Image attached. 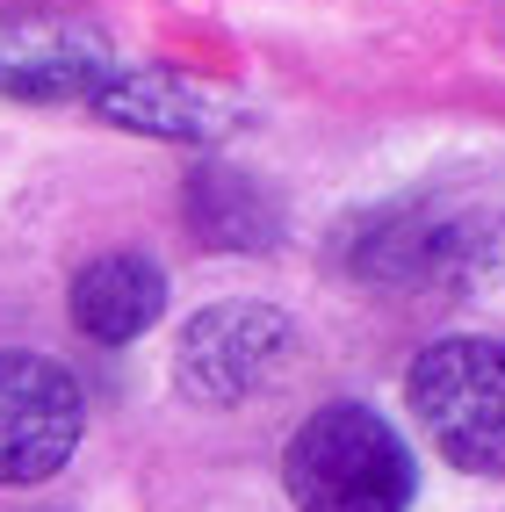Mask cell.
<instances>
[{
	"label": "cell",
	"mask_w": 505,
	"mask_h": 512,
	"mask_svg": "<svg viewBox=\"0 0 505 512\" xmlns=\"http://www.w3.org/2000/svg\"><path fill=\"white\" fill-rule=\"evenodd\" d=\"M87 101H94L101 116L130 123V130H152V138H202V130L217 123V109L195 87L159 80V73H109Z\"/></svg>",
	"instance_id": "obj_7"
},
{
	"label": "cell",
	"mask_w": 505,
	"mask_h": 512,
	"mask_svg": "<svg viewBox=\"0 0 505 512\" xmlns=\"http://www.w3.org/2000/svg\"><path fill=\"white\" fill-rule=\"evenodd\" d=\"M282 347H289V325L275 303H217L181 339V383L202 397H239L275 368Z\"/></svg>",
	"instance_id": "obj_5"
},
{
	"label": "cell",
	"mask_w": 505,
	"mask_h": 512,
	"mask_svg": "<svg viewBox=\"0 0 505 512\" xmlns=\"http://www.w3.org/2000/svg\"><path fill=\"white\" fill-rule=\"evenodd\" d=\"M80 383L44 354H0V484H44L80 448Z\"/></svg>",
	"instance_id": "obj_3"
},
{
	"label": "cell",
	"mask_w": 505,
	"mask_h": 512,
	"mask_svg": "<svg viewBox=\"0 0 505 512\" xmlns=\"http://www.w3.org/2000/svg\"><path fill=\"white\" fill-rule=\"evenodd\" d=\"M166 303V282L159 267L145 253H101L80 267L73 282V318L87 339H101V347H123V339H138Z\"/></svg>",
	"instance_id": "obj_6"
},
{
	"label": "cell",
	"mask_w": 505,
	"mask_h": 512,
	"mask_svg": "<svg viewBox=\"0 0 505 512\" xmlns=\"http://www.w3.org/2000/svg\"><path fill=\"white\" fill-rule=\"evenodd\" d=\"M282 484L296 512H404L412 505V448L361 404H325V412L289 440Z\"/></svg>",
	"instance_id": "obj_1"
},
{
	"label": "cell",
	"mask_w": 505,
	"mask_h": 512,
	"mask_svg": "<svg viewBox=\"0 0 505 512\" xmlns=\"http://www.w3.org/2000/svg\"><path fill=\"white\" fill-rule=\"evenodd\" d=\"M109 44L101 29L80 15H0V87L29 94V101H65V94H94L109 80Z\"/></svg>",
	"instance_id": "obj_4"
},
{
	"label": "cell",
	"mask_w": 505,
	"mask_h": 512,
	"mask_svg": "<svg viewBox=\"0 0 505 512\" xmlns=\"http://www.w3.org/2000/svg\"><path fill=\"white\" fill-rule=\"evenodd\" d=\"M412 412L455 469H505V347L498 339H441L412 368Z\"/></svg>",
	"instance_id": "obj_2"
}]
</instances>
